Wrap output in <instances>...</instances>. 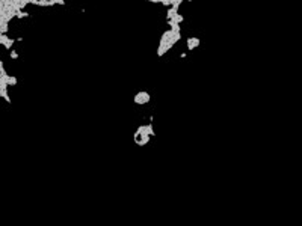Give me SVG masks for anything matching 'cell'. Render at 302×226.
I'll list each match as a JSON object with an SVG mask.
<instances>
[{"label":"cell","instance_id":"3957f363","mask_svg":"<svg viewBox=\"0 0 302 226\" xmlns=\"http://www.w3.org/2000/svg\"><path fill=\"white\" fill-rule=\"evenodd\" d=\"M171 20H172V21H175V23H178V24H180V23H183V20H184V18H183V15H181V14H178V12H177V14L174 15Z\"/></svg>","mask_w":302,"mask_h":226},{"label":"cell","instance_id":"5b68a950","mask_svg":"<svg viewBox=\"0 0 302 226\" xmlns=\"http://www.w3.org/2000/svg\"><path fill=\"white\" fill-rule=\"evenodd\" d=\"M15 17L17 18H26V17H30V14H27V12H24V11H17Z\"/></svg>","mask_w":302,"mask_h":226},{"label":"cell","instance_id":"6da1fadb","mask_svg":"<svg viewBox=\"0 0 302 226\" xmlns=\"http://www.w3.org/2000/svg\"><path fill=\"white\" fill-rule=\"evenodd\" d=\"M150 99H151V95L147 91H139L138 94L135 95V103L136 104H140V106L150 103Z\"/></svg>","mask_w":302,"mask_h":226},{"label":"cell","instance_id":"ba28073f","mask_svg":"<svg viewBox=\"0 0 302 226\" xmlns=\"http://www.w3.org/2000/svg\"><path fill=\"white\" fill-rule=\"evenodd\" d=\"M11 59H18V53L17 51H14V50H11Z\"/></svg>","mask_w":302,"mask_h":226},{"label":"cell","instance_id":"277c9868","mask_svg":"<svg viewBox=\"0 0 302 226\" xmlns=\"http://www.w3.org/2000/svg\"><path fill=\"white\" fill-rule=\"evenodd\" d=\"M17 82H18V78L15 76H9V78H8V86H15Z\"/></svg>","mask_w":302,"mask_h":226},{"label":"cell","instance_id":"7a4b0ae2","mask_svg":"<svg viewBox=\"0 0 302 226\" xmlns=\"http://www.w3.org/2000/svg\"><path fill=\"white\" fill-rule=\"evenodd\" d=\"M199 45V38H187V50L192 51V50H195L197 47Z\"/></svg>","mask_w":302,"mask_h":226},{"label":"cell","instance_id":"8992f818","mask_svg":"<svg viewBox=\"0 0 302 226\" xmlns=\"http://www.w3.org/2000/svg\"><path fill=\"white\" fill-rule=\"evenodd\" d=\"M147 133H148V136H151V137L156 136V133H154V130H153V124L147 125Z\"/></svg>","mask_w":302,"mask_h":226},{"label":"cell","instance_id":"52a82bcc","mask_svg":"<svg viewBox=\"0 0 302 226\" xmlns=\"http://www.w3.org/2000/svg\"><path fill=\"white\" fill-rule=\"evenodd\" d=\"M36 6H51V5H50V0H38Z\"/></svg>","mask_w":302,"mask_h":226},{"label":"cell","instance_id":"9c48e42d","mask_svg":"<svg viewBox=\"0 0 302 226\" xmlns=\"http://www.w3.org/2000/svg\"><path fill=\"white\" fill-rule=\"evenodd\" d=\"M2 69H5V66H3V62L0 61V71H2Z\"/></svg>","mask_w":302,"mask_h":226},{"label":"cell","instance_id":"30bf717a","mask_svg":"<svg viewBox=\"0 0 302 226\" xmlns=\"http://www.w3.org/2000/svg\"><path fill=\"white\" fill-rule=\"evenodd\" d=\"M187 2H192V0H187Z\"/></svg>","mask_w":302,"mask_h":226}]
</instances>
